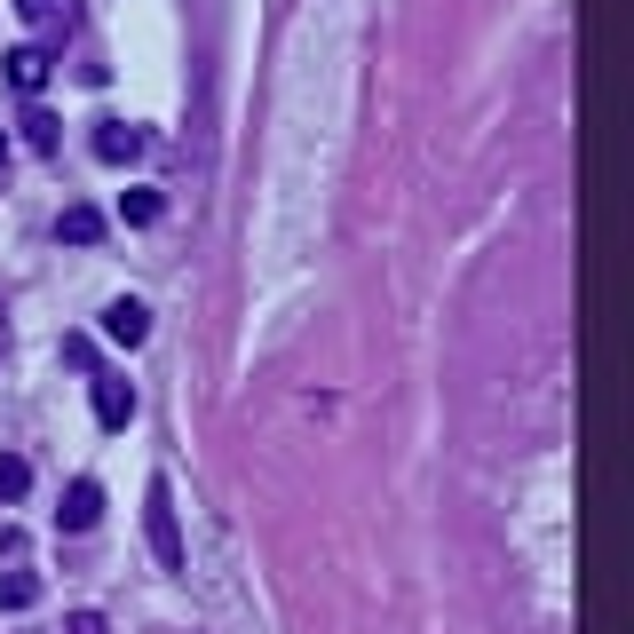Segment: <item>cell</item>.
I'll use <instances>...</instances> for the list:
<instances>
[{"instance_id": "obj_6", "label": "cell", "mask_w": 634, "mask_h": 634, "mask_svg": "<svg viewBox=\"0 0 634 634\" xmlns=\"http://www.w3.org/2000/svg\"><path fill=\"white\" fill-rule=\"evenodd\" d=\"M8 80H16L24 96H32V88H48V56H40V48H16V56H8Z\"/></svg>"}, {"instance_id": "obj_4", "label": "cell", "mask_w": 634, "mask_h": 634, "mask_svg": "<svg viewBox=\"0 0 634 634\" xmlns=\"http://www.w3.org/2000/svg\"><path fill=\"white\" fill-rule=\"evenodd\" d=\"M96 421H104V428L135 421V389H127V381H96Z\"/></svg>"}, {"instance_id": "obj_14", "label": "cell", "mask_w": 634, "mask_h": 634, "mask_svg": "<svg viewBox=\"0 0 634 634\" xmlns=\"http://www.w3.org/2000/svg\"><path fill=\"white\" fill-rule=\"evenodd\" d=\"M0 159H8V135H0Z\"/></svg>"}, {"instance_id": "obj_13", "label": "cell", "mask_w": 634, "mask_h": 634, "mask_svg": "<svg viewBox=\"0 0 634 634\" xmlns=\"http://www.w3.org/2000/svg\"><path fill=\"white\" fill-rule=\"evenodd\" d=\"M0 349H8V317H0Z\"/></svg>"}, {"instance_id": "obj_3", "label": "cell", "mask_w": 634, "mask_h": 634, "mask_svg": "<svg viewBox=\"0 0 634 634\" xmlns=\"http://www.w3.org/2000/svg\"><path fill=\"white\" fill-rule=\"evenodd\" d=\"M104 333L119 341V349H135V341L151 333V310H143V302H111V310H104Z\"/></svg>"}, {"instance_id": "obj_11", "label": "cell", "mask_w": 634, "mask_h": 634, "mask_svg": "<svg viewBox=\"0 0 634 634\" xmlns=\"http://www.w3.org/2000/svg\"><path fill=\"white\" fill-rule=\"evenodd\" d=\"M72 634H104V619L96 611H72Z\"/></svg>"}, {"instance_id": "obj_10", "label": "cell", "mask_w": 634, "mask_h": 634, "mask_svg": "<svg viewBox=\"0 0 634 634\" xmlns=\"http://www.w3.org/2000/svg\"><path fill=\"white\" fill-rule=\"evenodd\" d=\"M24 484H32V468L24 460H0V500H24Z\"/></svg>"}, {"instance_id": "obj_2", "label": "cell", "mask_w": 634, "mask_h": 634, "mask_svg": "<svg viewBox=\"0 0 634 634\" xmlns=\"http://www.w3.org/2000/svg\"><path fill=\"white\" fill-rule=\"evenodd\" d=\"M96 516H104V484H96V476H80V484L64 492V531H88Z\"/></svg>"}, {"instance_id": "obj_8", "label": "cell", "mask_w": 634, "mask_h": 634, "mask_svg": "<svg viewBox=\"0 0 634 634\" xmlns=\"http://www.w3.org/2000/svg\"><path fill=\"white\" fill-rule=\"evenodd\" d=\"M24 603H40V579H24V571L0 579V611H24Z\"/></svg>"}, {"instance_id": "obj_7", "label": "cell", "mask_w": 634, "mask_h": 634, "mask_svg": "<svg viewBox=\"0 0 634 634\" xmlns=\"http://www.w3.org/2000/svg\"><path fill=\"white\" fill-rule=\"evenodd\" d=\"M64 238H72V246H96V238H104V214L96 207H64Z\"/></svg>"}, {"instance_id": "obj_1", "label": "cell", "mask_w": 634, "mask_h": 634, "mask_svg": "<svg viewBox=\"0 0 634 634\" xmlns=\"http://www.w3.org/2000/svg\"><path fill=\"white\" fill-rule=\"evenodd\" d=\"M151 547H159L167 571H183V531H175V492H167V476L151 484Z\"/></svg>"}, {"instance_id": "obj_12", "label": "cell", "mask_w": 634, "mask_h": 634, "mask_svg": "<svg viewBox=\"0 0 634 634\" xmlns=\"http://www.w3.org/2000/svg\"><path fill=\"white\" fill-rule=\"evenodd\" d=\"M16 8H24V16H32V24H40V16H48V8H56V0H16Z\"/></svg>"}, {"instance_id": "obj_5", "label": "cell", "mask_w": 634, "mask_h": 634, "mask_svg": "<svg viewBox=\"0 0 634 634\" xmlns=\"http://www.w3.org/2000/svg\"><path fill=\"white\" fill-rule=\"evenodd\" d=\"M135 151H143V135H135V127H119V119H111L104 135H96V159H104V167H119V159H135Z\"/></svg>"}, {"instance_id": "obj_9", "label": "cell", "mask_w": 634, "mask_h": 634, "mask_svg": "<svg viewBox=\"0 0 634 634\" xmlns=\"http://www.w3.org/2000/svg\"><path fill=\"white\" fill-rule=\"evenodd\" d=\"M119 214L127 222H159V191H119Z\"/></svg>"}]
</instances>
